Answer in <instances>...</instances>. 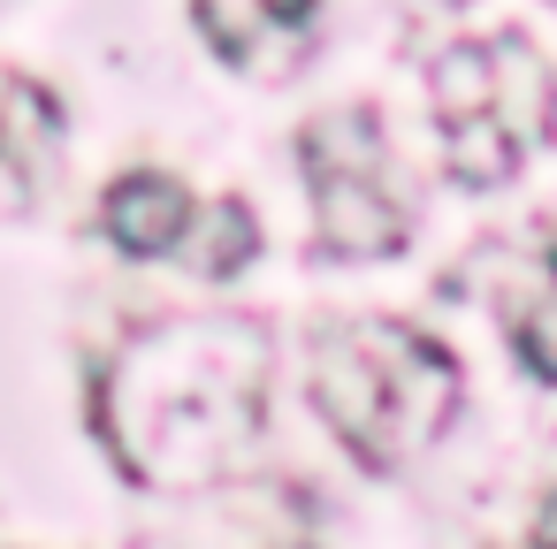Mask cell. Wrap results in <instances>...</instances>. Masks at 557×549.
<instances>
[{"mask_svg":"<svg viewBox=\"0 0 557 549\" xmlns=\"http://www.w3.org/2000/svg\"><path fill=\"white\" fill-rule=\"evenodd\" d=\"M268 420V328L245 313H176L138 328L92 382V427L123 481L191 496L222 481Z\"/></svg>","mask_w":557,"mask_h":549,"instance_id":"1","label":"cell"},{"mask_svg":"<svg viewBox=\"0 0 557 549\" xmlns=\"http://www.w3.org/2000/svg\"><path fill=\"white\" fill-rule=\"evenodd\" d=\"M306 389H313V412L329 420V435H336L367 473H389V465L412 450V435H405V420H397V404H389V382H382V366H374L359 321L321 328V344H313V382H306Z\"/></svg>","mask_w":557,"mask_h":549,"instance_id":"2","label":"cell"},{"mask_svg":"<svg viewBox=\"0 0 557 549\" xmlns=\"http://www.w3.org/2000/svg\"><path fill=\"white\" fill-rule=\"evenodd\" d=\"M359 336H367V351H374V366L389 382V404H397L405 435L428 442L458 412V359L435 336H420L412 321H359Z\"/></svg>","mask_w":557,"mask_h":549,"instance_id":"3","label":"cell"},{"mask_svg":"<svg viewBox=\"0 0 557 549\" xmlns=\"http://www.w3.org/2000/svg\"><path fill=\"white\" fill-rule=\"evenodd\" d=\"M313 245L329 260H397L405 252V207L382 191V176H313Z\"/></svg>","mask_w":557,"mask_h":549,"instance_id":"4","label":"cell"},{"mask_svg":"<svg viewBox=\"0 0 557 549\" xmlns=\"http://www.w3.org/2000/svg\"><path fill=\"white\" fill-rule=\"evenodd\" d=\"M191 214H199V199H191L184 176H169V169H123V176L100 191V229H108V245L131 252V260L176 252L184 229H191Z\"/></svg>","mask_w":557,"mask_h":549,"instance_id":"5","label":"cell"},{"mask_svg":"<svg viewBox=\"0 0 557 549\" xmlns=\"http://www.w3.org/2000/svg\"><path fill=\"white\" fill-rule=\"evenodd\" d=\"M298 161H306V184L313 176H382L389 169V130L374 108H329L298 130Z\"/></svg>","mask_w":557,"mask_h":549,"instance_id":"6","label":"cell"},{"mask_svg":"<svg viewBox=\"0 0 557 549\" xmlns=\"http://www.w3.org/2000/svg\"><path fill=\"white\" fill-rule=\"evenodd\" d=\"M443 169H450V184H466V191H496V184H511V169H519V130H511L496 108L458 115V123H443Z\"/></svg>","mask_w":557,"mask_h":549,"instance_id":"7","label":"cell"},{"mask_svg":"<svg viewBox=\"0 0 557 549\" xmlns=\"http://www.w3.org/2000/svg\"><path fill=\"white\" fill-rule=\"evenodd\" d=\"M184 260L207 275V283H230V275H245V260L260 252V214L245 207V199H214L207 214H191V229H184Z\"/></svg>","mask_w":557,"mask_h":549,"instance_id":"8","label":"cell"},{"mask_svg":"<svg viewBox=\"0 0 557 549\" xmlns=\"http://www.w3.org/2000/svg\"><path fill=\"white\" fill-rule=\"evenodd\" d=\"M62 146V108L47 100V85L9 77L0 85V153L16 161V176H39V161Z\"/></svg>","mask_w":557,"mask_h":549,"instance_id":"9","label":"cell"},{"mask_svg":"<svg viewBox=\"0 0 557 549\" xmlns=\"http://www.w3.org/2000/svg\"><path fill=\"white\" fill-rule=\"evenodd\" d=\"M428 108H435V123H458V115L496 108V62H488L481 39H458V47L435 54V70H428Z\"/></svg>","mask_w":557,"mask_h":549,"instance_id":"10","label":"cell"},{"mask_svg":"<svg viewBox=\"0 0 557 549\" xmlns=\"http://www.w3.org/2000/svg\"><path fill=\"white\" fill-rule=\"evenodd\" d=\"M511 351L534 382L557 389V298H519L511 305Z\"/></svg>","mask_w":557,"mask_h":549,"instance_id":"11","label":"cell"},{"mask_svg":"<svg viewBox=\"0 0 557 549\" xmlns=\"http://www.w3.org/2000/svg\"><path fill=\"white\" fill-rule=\"evenodd\" d=\"M321 9V0H252V16H268V24H306Z\"/></svg>","mask_w":557,"mask_h":549,"instance_id":"12","label":"cell"},{"mask_svg":"<svg viewBox=\"0 0 557 549\" xmlns=\"http://www.w3.org/2000/svg\"><path fill=\"white\" fill-rule=\"evenodd\" d=\"M534 549H557V488H549L542 511H534Z\"/></svg>","mask_w":557,"mask_h":549,"instance_id":"13","label":"cell"},{"mask_svg":"<svg viewBox=\"0 0 557 549\" xmlns=\"http://www.w3.org/2000/svg\"><path fill=\"white\" fill-rule=\"evenodd\" d=\"M542 267H549V275H557V214H549V222H542Z\"/></svg>","mask_w":557,"mask_h":549,"instance_id":"14","label":"cell"},{"mask_svg":"<svg viewBox=\"0 0 557 549\" xmlns=\"http://www.w3.org/2000/svg\"><path fill=\"white\" fill-rule=\"evenodd\" d=\"M290 549H313V541H290Z\"/></svg>","mask_w":557,"mask_h":549,"instance_id":"15","label":"cell"},{"mask_svg":"<svg viewBox=\"0 0 557 549\" xmlns=\"http://www.w3.org/2000/svg\"><path fill=\"white\" fill-rule=\"evenodd\" d=\"M450 9H458V0H450Z\"/></svg>","mask_w":557,"mask_h":549,"instance_id":"16","label":"cell"}]
</instances>
